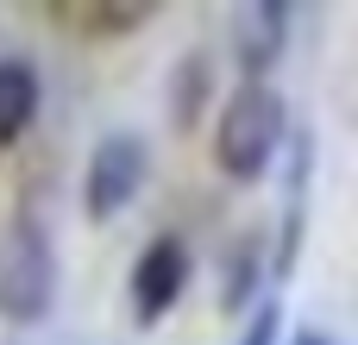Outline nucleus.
I'll use <instances>...</instances> for the list:
<instances>
[{
    "mask_svg": "<svg viewBox=\"0 0 358 345\" xmlns=\"http://www.w3.org/2000/svg\"><path fill=\"white\" fill-rule=\"evenodd\" d=\"M277 151H283V94L271 82H245L214 126V157L233 182H258L277 163Z\"/></svg>",
    "mask_w": 358,
    "mask_h": 345,
    "instance_id": "obj_1",
    "label": "nucleus"
},
{
    "mask_svg": "<svg viewBox=\"0 0 358 345\" xmlns=\"http://www.w3.org/2000/svg\"><path fill=\"white\" fill-rule=\"evenodd\" d=\"M50 289H57V264H50V239L44 226L25 214L0 233V314L6 321H44L50 308Z\"/></svg>",
    "mask_w": 358,
    "mask_h": 345,
    "instance_id": "obj_2",
    "label": "nucleus"
},
{
    "mask_svg": "<svg viewBox=\"0 0 358 345\" xmlns=\"http://www.w3.org/2000/svg\"><path fill=\"white\" fill-rule=\"evenodd\" d=\"M145 170H151L145 138L138 132H107L88 157V182H82L88 220H113L120 207H132V195L145 189Z\"/></svg>",
    "mask_w": 358,
    "mask_h": 345,
    "instance_id": "obj_3",
    "label": "nucleus"
},
{
    "mask_svg": "<svg viewBox=\"0 0 358 345\" xmlns=\"http://www.w3.org/2000/svg\"><path fill=\"white\" fill-rule=\"evenodd\" d=\"M182 289H189V245L182 239H151L145 258L132 264V314H138V327L164 321L182 302Z\"/></svg>",
    "mask_w": 358,
    "mask_h": 345,
    "instance_id": "obj_4",
    "label": "nucleus"
},
{
    "mask_svg": "<svg viewBox=\"0 0 358 345\" xmlns=\"http://www.w3.org/2000/svg\"><path fill=\"white\" fill-rule=\"evenodd\" d=\"M283 31H289V6H277V0L239 6V19H233V50H239L245 82H264V69L283 57Z\"/></svg>",
    "mask_w": 358,
    "mask_h": 345,
    "instance_id": "obj_5",
    "label": "nucleus"
},
{
    "mask_svg": "<svg viewBox=\"0 0 358 345\" xmlns=\"http://www.w3.org/2000/svg\"><path fill=\"white\" fill-rule=\"evenodd\" d=\"M31 113H38V75H31V63L0 57V151L25 138Z\"/></svg>",
    "mask_w": 358,
    "mask_h": 345,
    "instance_id": "obj_6",
    "label": "nucleus"
},
{
    "mask_svg": "<svg viewBox=\"0 0 358 345\" xmlns=\"http://www.w3.org/2000/svg\"><path fill=\"white\" fill-rule=\"evenodd\" d=\"M214 88V63L195 50V57H182V69H176V126L189 132L195 126V113H201V94Z\"/></svg>",
    "mask_w": 358,
    "mask_h": 345,
    "instance_id": "obj_7",
    "label": "nucleus"
},
{
    "mask_svg": "<svg viewBox=\"0 0 358 345\" xmlns=\"http://www.w3.org/2000/svg\"><path fill=\"white\" fill-rule=\"evenodd\" d=\"M258 264H264V258H258V239L245 233V239H239V258H233V277H227V308H245V302H252Z\"/></svg>",
    "mask_w": 358,
    "mask_h": 345,
    "instance_id": "obj_8",
    "label": "nucleus"
},
{
    "mask_svg": "<svg viewBox=\"0 0 358 345\" xmlns=\"http://www.w3.org/2000/svg\"><path fill=\"white\" fill-rule=\"evenodd\" d=\"M277 333H283V308L277 302H258V314H252V327H245L239 345H277Z\"/></svg>",
    "mask_w": 358,
    "mask_h": 345,
    "instance_id": "obj_9",
    "label": "nucleus"
},
{
    "mask_svg": "<svg viewBox=\"0 0 358 345\" xmlns=\"http://www.w3.org/2000/svg\"><path fill=\"white\" fill-rule=\"evenodd\" d=\"M296 345H334V339H327V333H302Z\"/></svg>",
    "mask_w": 358,
    "mask_h": 345,
    "instance_id": "obj_10",
    "label": "nucleus"
}]
</instances>
